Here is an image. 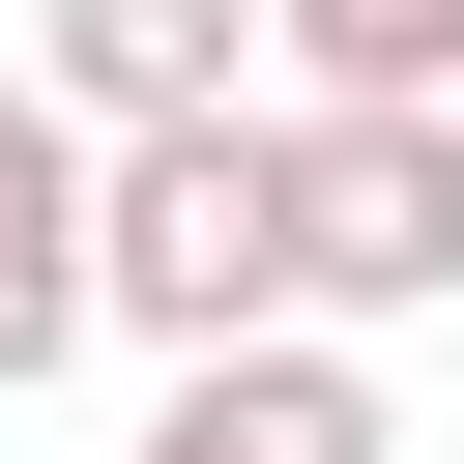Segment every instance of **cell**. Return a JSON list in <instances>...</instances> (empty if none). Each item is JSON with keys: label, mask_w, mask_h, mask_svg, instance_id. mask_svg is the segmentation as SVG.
<instances>
[{"label": "cell", "mask_w": 464, "mask_h": 464, "mask_svg": "<svg viewBox=\"0 0 464 464\" xmlns=\"http://www.w3.org/2000/svg\"><path fill=\"white\" fill-rule=\"evenodd\" d=\"M261 319H290L261 87H232V116H116V145H87V348H261Z\"/></svg>", "instance_id": "obj_1"}, {"label": "cell", "mask_w": 464, "mask_h": 464, "mask_svg": "<svg viewBox=\"0 0 464 464\" xmlns=\"http://www.w3.org/2000/svg\"><path fill=\"white\" fill-rule=\"evenodd\" d=\"M261 174H290V319L319 348L464 319V116H290L261 87Z\"/></svg>", "instance_id": "obj_2"}, {"label": "cell", "mask_w": 464, "mask_h": 464, "mask_svg": "<svg viewBox=\"0 0 464 464\" xmlns=\"http://www.w3.org/2000/svg\"><path fill=\"white\" fill-rule=\"evenodd\" d=\"M145 464H406V406H377V348H319V319H261V348H174V406H145Z\"/></svg>", "instance_id": "obj_3"}, {"label": "cell", "mask_w": 464, "mask_h": 464, "mask_svg": "<svg viewBox=\"0 0 464 464\" xmlns=\"http://www.w3.org/2000/svg\"><path fill=\"white\" fill-rule=\"evenodd\" d=\"M29 87L116 145V116H232L261 87V0H29Z\"/></svg>", "instance_id": "obj_4"}, {"label": "cell", "mask_w": 464, "mask_h": 464, "mask_svg": "<svg viewBox=\"0 0 464 464\" xmlns=\"http://www.w3.org/2000/svg\"><path fill=\"white\" fill-rule=\"evenodd\" d=\"M58 348H87V116L0 58V406H29Z\"/></svg>", "instance_id": "obj_5"}, {"label": "cell", "mask_w": 464, "mask_h": 464, "mask_svg": "<svg viewBox=\"0 0 464 464\" xmlns=\"http://www.w3.org/2000/svg\"><path fill=\"white\" fill-rule=\"evenodd\" d=\"M290 116H464V0H261Z\"/></svg>", "instance_id": "obj_6"}]
</instances>
